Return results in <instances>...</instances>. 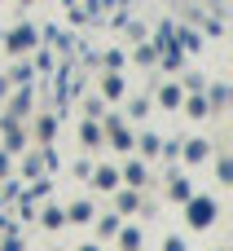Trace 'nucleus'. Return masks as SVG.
<instances>
[{"instance_id": "1", "label": "nucleus", "mask_w": 233, "mask_h": 251, "mask_svg": "<svg viewBox=\"0 0 233 251\" xmlns=\"http://www.w3.org/2000/svg\"><path fill=\"white\" fill-rule=\"evenodd\" d=\"M194 221H198V225H203V221H211V207H207V203H198V207H194Z\"/></svg>"}]
</instances>
